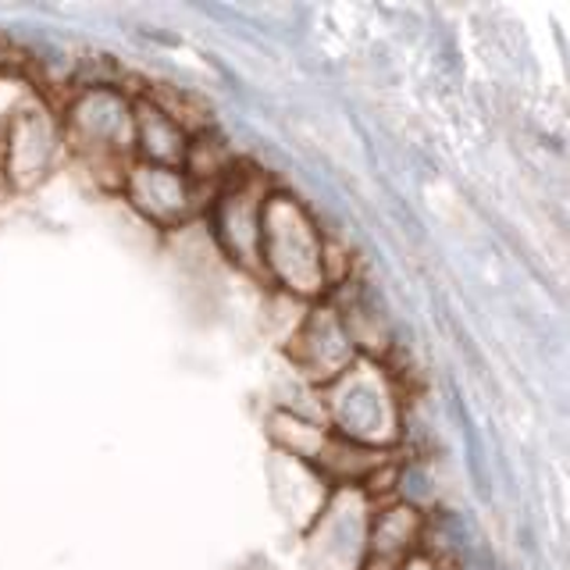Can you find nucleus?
<instances>
[{
  "mask_svg": "<svg viewBox=\"0 0 570 570\" xmlns=\"http://www.w3.org/2000/svg\"><path fill=\"white\" fill-rule=\"evenodd\" d=\"M68 139L89 165H115L129 147L136 142L132 132V115L125 111L121 100L107 97V94H94L86 97L79 107H71V118H68Z\"/></svg>",
  "mask_w": 570,
  "mask_h": 570,
  "instance_id": "obj_2",
  "label": "nucleus"
},
{
  "mask_svg": "<svg viewBox=\"0 0 570 570\" xmlns=\"http://www.w3.org/2000/svg\"><path fill=\"white\" fill-rule=\"evenodd\" d=\"M261 264L299 296L325 289V246L289 196H267L261 214Z\"/></svg>",
  "mask_w": 570,
  "mask_h": 570,
  "instance_id": "obj_1",
  "label": "nucleus"
},
{
  "mask_svg": "<svg viewBox=\"0 0 570 570\" xmlns=\"http://www.w3.org/2000/svg\"><path fill=\"white\" fill-rule=\"evenodd\" d=\"M50 150H53V129L47 115L36 111V107L14 111L11 121L4 125V142H0V165H4L11 183L14 186L40 183Z\"/></svg>",
  "mask_w": 570,
  "mask_h": 570,
  "instance_id": "obj_3",
  "label": "nucleus"
},
{
  "mask_svg": "<svg viewBox=\"0 0 570 570\" xmlns=\"http://www.w3.org/2000/svg\"><path fill=\"white\" fill-rule=\"evenodd\" d=\"M132 204L157 225L183 222L193 207V183L183 168H157V165H132L125 175Z\"/></svg>",
  "mask_w": 570,
  "mask_h": 570,
  "instance_id": "obj_4",
  "label": "nucleus"
},
{
  "mask_svg": "<svg viewBox=\"0 0 570 570\" xmlns=\"http://www.w3.org/2000/svg\"><path fill=\"white\" fill-rule=\"evenodd\" d=\"M267 196L257 189L254 178H236L222 193V239L228 254L239 264H257L261 261V214H264Z\"/></svg>",
  "mask_w": 570,
  "mask_h": 570,
  "instance_id": "obj_5",
  "label": "nucleus"
},
{
  "mask_svg": "<svg viewBox=\"0 0 570 570\" xmlns=\"http://www.w3.org/2000/svg\"><path fill=\"white\" fill-rule=\"evenodd\" d=\"M132 132L142 150V165H157V168H178L186 165V150H189V132L178 121H171L160 107L150 100H142L132 115Z\"/></svg>",
  "mask_w": 570,
  "mask_h": 570,
  "instance_id": "obj_6",
  "label": "nucleus"
}]
</instances>
